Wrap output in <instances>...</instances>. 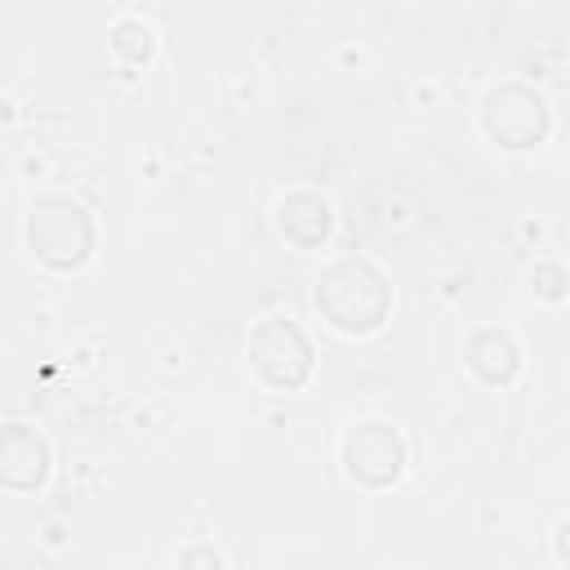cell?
I'll list each match as a JSON object with an SVG mask.
<instances>
[{"label": "cell", "instance_id": "1", "mask_svg": "<svg viewBox=\"0 0 570 570\" xmlns=\"http://www.w3.org/2000/svg\"><path fill=\"white\" fill-rule=\"evenodd\" d=\"M31 245L40 249V258L67 267V263H80L89 254V218L80 205L62 200V196H49L31 209Z\"/></svg>", "mask_w": 570, "mask_h": 570}, {"label": "cell", "instance_id": "2", "mask_svg": "<svg viewBox=\"0 0 570 570\" xmlns=\"http://www.w3.org/2000/svg\"><path fill=\"white\" fill-rule=\"evenodd\" d=\"M249 356H254L258 374L272 379V383H298V379L307 374V338H303L298 325L285 321V316H267V321L254 330Z\"/></svg>", "mask_w": 570, "mask_h": 570}, {"label": "cell", "instance_id": "4", "mask_svg": "<svg viewBox=\"0 0 570 570\" xmlns=\"http://www.w3.org/2000/svg\"><path fill=\"white\" fill-rule=\"evenodd\" d=\"M0 476L9 485H36L45 476V441L27 423H9L0 432Z\"/></svg>", "mask_w": 570, "mask_h": 570}, {"label": "cell", "instance_id": "3", "mask_svg": "<svg viewBox=\"0 0 570 570\" xmlns=\"http://www.w3.org/2000/svg\"><path fill=\"white\" fill-rule=\"evenodd\" d=\"M343 459H347L352 476L383 485V481H392V476L401 472V441H396L383 423H361V428L347 436Z\"/></svg>", "mask_w": 570, "mask_h": 570}]
</instances>
